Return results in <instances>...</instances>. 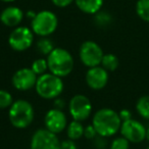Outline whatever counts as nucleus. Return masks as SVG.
Masks as SVG:
<instances>
[{
    "label": "nucleus",
    "mask_w": 149,
    "mask_h": 149,
    "mask_svg": "<svg viewBox=\"0 0 149 149\" xmlns=\"http://www.w3.org/2000/svg\"><path fill=\"white\" fill-rule=\"evenodd\" d=\"M68 112L72 120L83 122L90 116L92 112V103L85 95L77 94L68 102Z\"/></svg>",
    "instance_id": "8"
},
{
    "label": "nucleus",
    "mask_w": 149,
    "mask_h": 149,
    "mask_svg": "<svg viewBox=\"0 0 149 149\" xmlns=\"http://www.w3.org/2000/svg\"><path fill=\"white\" fill-rule=\"evenodd\" d=\"M24 19V11L17 6H7L0 13V22L8 28H17Z\"/></svg>",
    "instance_id": "14"
},
{
    "label": "nucleus",
    "mask_w": 149,
    "mask_h": 149,
    "mask_svg": "<svg viewBox=\"0 0 149 149\" xmlns=\"http://www.w3.org/2000/svg\"><path fill=\"white\" fill-rule=\"evenodd\" d=\"M118 64H120V61H118V56L112 53H106L102 57L100 65L105 68L107 72H113L118 68Z\"/></svg>",
    "instance_id": "17"
},
{
    "label": "nucleus",
    "mask_w": 149,
    "mask_h": 149,
    "mask_svg": "<svg viewBox=\"0 0 149 149\" xmlns=\"http://www.w3.org/2000/svg\"><path fill=\"white\" fill-rule=\"evenodd\" d=\"M122 120L118 112L111 108H100L94 113L92 125L100 137H111L120 131Z\"/></svg>",
    "instance_id": "1"
},
{
    "label": "nucleus",
    "mask_w": 149,
    "mask_h": 149,
    "mask_svg": "<svg viewBox=\"0 0 149 149\" xmlns=\"http://www.w3.org/2000/svg\"><path fill=\"white\" fill-rule=\"evenodd\" d=\"M35 111L29 101L17 99L13 101L8 109L9 122L17 129H26L33 123Z\"/></svg>",
    "instance_id": "3"
},
{
    "label": "nucleus",
    "mask_w": 149,
    "mask_h": 149,
    "mask_svg": "<svg viewBox=\"0 0 149 149\" xmlns=\"http://www.w3.org/2000/svg\"><path fill=\"white\" fill-rule=\"evenodd\" d=\"M31 68L37 76H41V74H45V72H47L48 70L47 59H45V58H37L32 63Z\"/></svg>",
    "instance_id": "21"
},
{
    "label": "nucleus",
    "mask_w": 149,
    "mask_h": 149,
    "mask_svg": "<svg viewBox=\"0 0 149 149\" xmlns=\"http://www.w3.org/2000/svg\"><path fill=\"white\" fill-rule=\"evenodd\" d=\"M120 132L130 143H141L146 139V128L136 120H128L122 123Z\"/></svg>",
    "instance_id": "10"
},
{
    "label": "nucleus",
    "mask_w": 149,
    "mask_h": 149,
    "mask_svg": "<svg viewBox=\"0 0 149 149\" xmlns=\"http://www.w3.org/2000/svg\"><path fill=\"white\" fill-rule=\"evenodd\" d=\"M34 42L32 29L25 26H19L10 32L8 36V45L13 50L22 52L28 50Z\"/></svg>",
    "instance_id": "6"
},
{
    "label": "nucleus",
    "mask_w": 149,
    "mask_h": 149,
    "mask_svg": "<svg viewBox=\"0 0 149 149\" xmlns=\"http://www.w3.org/2000/svg\"><path fill=\"white\" fill-rule=\"evenodd\" d=\"M118 114H120V118L122 120V122H125V120H128L132 118V112L129 109H122L118 112Z\"/></svg>",
    "instance_id": "28"
},
{
    "label": "nucleus",
    "mask_w": 149,
    "mask_h": 149,
    "mask_svg": "<svg viewBox=\"0 0 149 149\" xmlns=\"http://www.w3.org/2000/svg\"><path fill=\"white\" fill-rule=\"evenodd\" d=\"M94 21L95 24L99 27H105V26L109 25L111 22V17L109 13H105V11H98L97 13L94 15Z\"/></svg>",
    "instance_id": "23"
},
{
    "label": "nucleus",
    "mask_w": 149,
    "mask_h": 149,
    "mask_svg": "<svg viewBox=\"0 0 149 149\" xmlns=\"http://www.w3.org/2000/svg\"><path fill=\"white\" fill-rule=\"evenodd\" d=\"M37 79L38 76L31 68H23L13 74L11 83L19 91H28L32 88H35Z\"/></svg>",
    "instance_id": "11"
},
{
    "label": "nucleus",
    "mask_w": 149,
    "mask_h": 149,
    "mask_svg": "<svg viewBox=\"0 0 149 149\" xmlns=\"http://www.w3.org/2000/svg\"><path fill=\"white\" fill-rule=\"evenodd\" d=\"M13 103V95L8 91L0 89V109H6Z\"/></svg>",
    "instance_id": "22"
},
{
    "label": "nucleus",
    "mask_w": 149,
    "mask_h": 149,
    "mask_svg": "<svg viewBox=\"0 0 149 149\" xmlns=\"http://www.w3.org/2000/svg\"><path fill=\"white\" fill-rule=\"evenodd\" d=\"M31 149H60V141L47 129H39L32 136Z\"/></svg>",
    "instance_id": "9"
},
{
    "label": "nucleus",
    "mask_w": 149,
    "mask_h": 149,
    "mask_svg": "<svg viewBox=\"0 0 149 149\" xmlns=\"http://www.w3.org/2000/svg\"><path fill=\"white\" fill-rule=\"evenodd\" d=\"M103 55V50L99 44L91 40L83 42L79 50L80 59L82 63L88 68L100 65Z\"/></svg>",
    "instance_id": "7"
},
{
    "label": "nucleus",
    "mask_w": 149,
    "mask_h": 149,
    "mask_svg": "<svg viewBox=\"0 0 149 149\" xmlns=\"http://www.w3.org/2000/svg\"><path fill=\"white\" fill-rule=\"evenodd\" d=\"M36 48H37L39 53H41L42 55L47 56L55 47H54V45H53V42H52L49 38L41 37V39L36 44Z\"/></svg>",
    "instance_id": "19"
},
{
    "label": "nucleus",
    "mask_w": 149,
    "mask_h": 149,
    "mask_svg": "<svg viewBox=\"0 0 149 149\" xmlns=\"http://www.w3.org/2000/svg\"><path fill=\"white\" fill-rule=\"evenodd\" d=\"M146 139L149 141V127L146 129Z\"/></svg>",
    "instance_id": "32"
},
{
    "label": "nucleus",
    "mask_w": 149,
    "mask_h": 149,
    "mask_svg": "<svg viewBox=\"0 0 149 149\" xmlns=\"http://www.w3.org/2000/svg\"><path fill=\"white\" fill-rule=\"evenodd\" d=\"M74 3L82 13L93 15L103 6V0H74Z\"/></svg>",
    "instance_id": "15"
},
{
    "label": "nucleus",
    "mask_w": 149,
    "mask_h": 149,
    "mask_svg": "<svg viewBox=\"0 0 149 149\" xmlns=\"http://www.w3.org/2000/svg\"><path fill=\"white\" fill-rule=\"evenodd\" d=\"M58 19L51 10H41L36 13L31 22V29L35 35L48 37L56 31Z\"/></svg>",
    "instance_id": "5"
},
{
    "label": "nucleus",
    "mask_w": 149,
    "mask_h": 149,
    "mask_svg": "<svg viewBox=\"0 0 149 149\" xmlns=\"http://www.w3.org/2000/svg\"><path fill=\"white\" fill-rule=\"evenodd\" d=\"M35 15H36V13H34V11L30 10V11H28V13H27V17H30V19H31V21L34 19V17H35Z\"/></svg>",
    "instance_id": "30"
},
{
    "label": "nucleus",
    "mask_w": 149,
    "mask_h": 149,
    "mask_svg": "<svg viewBox=\"0 0 149 149\" xmlns=\"http://www.w3.org/2000/svg\"><path fill=\"white\" fill-rule=\"evenodd\" d=\"M0 1H2V2H5V3H11L15 0H0Z\"/></svg>",
    "instance_id": "31"
},
{
    "label": "nucleus",
    "mask_w": 149,
    "mask_h": 149,
    "mask_svg": "<svg viewBox=\"0 0 149 149\" xmlns=\"http://www.w3.org/2000/svg\"><path fill=\"white\" fill-rule=\"evenodd\" d=\"M97 135V132H96L95 128L93 127V125H89L87 126L85 129H84V137L87 139H93L96 137Z\"/></svg>",
    "instance_id": "25"
},
{
    "label": "nucleus",
    "mask_w": 149,
    "mask_h": 149,
    "mask_svg": "<svg viewBox=\"0 0 149 149\" xmlns=\"http://www.w3.org/2000/svg\"><path fill=\"white\" fill-rule=\"evenodd\" d=\"M136 13L142 21L149 23V0H138L136 3Z\"/></svg>",
    "instance_id": "20"
},
{
    "label": "nucleus",
    "mask_w": 149,
    "mask_h": 149,
    "mask_svg": "<svg viewBox=\"0 0 149 149\" xmlns=\"http://www.w3.org/2000/svg\"><path fill=\"white\" fill-rule=\"evenodd\" d=\"M60 149H78V147L74 140L68 139L60 142Z\"/></svg>",
    "instance_id": "26"
},
{
    "label": "nucleus",
    "mask_w": 149,
    "mask_h": 149,
    "mask_svg": "<svg viewBox=\"0 0 149 149\" xmlns=\"http://www.w3.org/2000/svg\"><path fill=\"white\" fill-rule=\"evenodd\" d=\"M44 125L45 129H47L48 131L54 134H59L66 129L68 118L62 109L54 107L46 112L44 118Z\"/></svg>",
    "instance_id": "12"
},
{
    "label": "nucleus",
    "mask_w": 149,
    "mask_h": 149,
    "mask_svg": "<svg viewBox=\"0 0 149 149\" xmlns=\"http://www.w3.org/2000/svg\"><path fill=\"white\" fill-rule=\"evenodd\" d=\"M130 142L125 137H118L110 143V149H129Z\"/></svg>",
    "instance_id": "24"
},
{
    "label": "nucleus",
    "mask_w": 149,
    "mask_h": 149,
    "mask_svg": "<svg viewBox=\"0 0 149 149\" xmlns=\"http://www.w3.org/2000/svg\"><path fill=\"white\" fill-rule=\"evenodd\" d=\"M136 109L139 116L145 120H149V96H142L136 103Z\"/></svg>",
    "instance_id": "18"
},
{
    "label": "nucleus",
    "mask_w": 149,
    "mask_h": 149,
    "mask_svg": "<svg viewBox=\"0 0 149 149\" xmlns=\"http://www.w3.org/2000/svg\"><path fill=\"white\" fill-rule=\"evenodd\" d=\"M54 104H55V107L58 108V109H62V107L64 106V104H63V102H62V100L57 99V98L55 99V102H54Z\"/></svg>",
    "instance_id": "29"
},
{
    "label": "nucleus",
    "mask_w": 149,
    "mask_h": 149,
    "mask_svg": "<svg viewBox=\"0 0 149 149\" xmlns=\"http://www.w3.org/2000/svg\"><path fill=\"white\" fill-rule=\"evenodd\" d=\"M48 70L60 78L68 77L74 70V57L64 48L56 47L47 55Z\"/></svg>",
    "instance_id": "2"
},
{
    "label": "nucleus",
    "mask_w": 149,
    "mask_h": 149,
    "mask_svg": "<svg viewBox=\"0 0 149 149\" xmlns=\"http://www.w3.org/2000/svg\"><path fill=\"white\" fill-rule=\"evenodd\" d=\"M63 87L62 78L57 77L49 72L38 76L35 90L43 99H56L62 93Z\"/></svg>",
    "instance_id": "4"
},
{
    "label": "nucleus",
    "mask_w": 149,
    "mask_h": 149,
    "mask_svg": "<svg viewBox=\"0 0 149 149\" xmlns=\"http://www.w3.org/2000/svg\"><path fill=\"white\" fill-rule=\"evenodd\" d=\"M84 127L82 125V122L79 120H72L66 126V135L68 139L76 141L81 139L84 136Z\"/></svg>",
    "instance_id": "16"
},
{
    "label": "nucleus",
    "mask_w": 149,
    "mask_h": 149,
    "mask_svg": "<svg viewBox=\"0 0 149 149\" xmlns=\"http://www.w3.org/2000/svg\"><path fill=\"white\" fill-rule=\"evenodd\" d=\"M51 1L56 7H59V8L68 7L72 2H74V0H51Z\"/></svg>",
    "instance_id": "27"
},
{
    "label": "nucleus",
    "mask_w": 149,
    "mask_h": 149,
    "mask_svg": "<svg viewBox=\"0 0 149 149\" xmlns=\"http://www.w3.org/2000/svg\"><path fill=\"white\" fill-rule=\"evenodd\" d=\"M108 72L101 65L89 68L86 72V84L92 90H101L108 83Z\"/></svg>",
    "instance_id": "13"
},
{
    "label": "nucleus",
    "mask_w": 149,
    "mask_h": 149,
    "mask_svg": "<svg viewBox=\"0 0 149 149\" xmlns=\"http://www.w3.org/2000/svg\"><path fill=\"white\" fill-rule=\"evenodd\" d=\"M146 149H149V146H148V147H147V148H146Z\"/></svg>",
    "instance_id": "33"
}]
</instances>
